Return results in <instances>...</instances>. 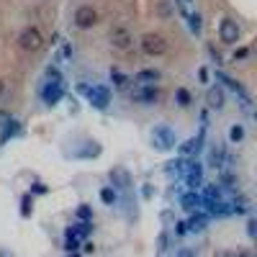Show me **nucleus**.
<instances>
[{"label":"nucleus","mask_w":257,"mask_h":257,"mask_svg":"<svg viewBox=\"0 0 257 257\" xmlns=\"http://www.w3.org/2000/svg\"><path fill=\"white\" fill-rule=\"evenodd\" d=\"M229 257H249L247 252H237V254H229Z\"/></svg>","instance_id":"obj_34"},{"label":"nucleus","mask_w":257,"mask_h":257,"mask_svg":"<svg viewBox=\"0 0 257 257\" xmlns=\"http://www.w3.org/2000/svg\"><path fill=\"white\" fill-rule=\"evenodd\" d=\"M155 142H157L162 149L175 147V132H173L170 126H155Z\"/></svg>","instance_id":"obj_7"},{"label":"nucleus","mask_w":257,"mask_h":257,"mask_svg":"<svg viewBox=\"0 0 257 257\" xmlns=\"http://www.w3.org/2000/svg\"><path fill=\"white\" fill-rule=\"evenodd\" d=\"M100 201L108 203V206L116 203V190H113V188H103V190H100Z\"/></svg>","instance_id":"obj_20"},{"label":"nucleus","mask_w":257,"mask_h":257,"mask_svg":"<svg viewBox=\"0 0 257 257\" xmlns=\"http://www.w3.org/2000/svg\"><path fill=\"white\" fill-rule=\"evenodd\" d=\"M142 49L149 57H162L167 52V39L162 34H144L142 36Z\"/></svg>","instance_id":"obj_1"},{"label":"nucleus","mask_w":257,"mask_h":257,"mask_svg":"<svg viewBox=\"0 0 257 257\" xmlns=\"http://www.w3.org/2000/svg\"><path fill=\"white\" fill-rule=\"evenodd\" d=\"M111 44H113L116 49L126 52V49H132V44H134V36L128 34V29L118 26V29H113V34H111Z\"/></svg>","instance_id":"obj_5"},{"label":"nucleus","mask_w":257,"mask_h":257,"mask_svg":"<svg viewBox=\"0 0 257 257\" xmlns=\"http://www.w3.org/2000/svg\"><path fill=\"white\" fill-rule=\"evenodd\" d=\"M231 211H234V213H244V211H247V203H244L242 198L234 201V203H231Z\"/></svg>","instance_id":"obj_27"},{"label":"nucleus","mask_w":257,"mask_h":257,"mask_svg":"<svg viewBox=\"0 0 257 257\" xmlns=\"http://www.w3.org/2000/svg\"><path fill=\"white\" fill-rule=\"evenodd\" d=\"M201 24H203L201 16L193 13V16H190V31H193V34H201Z\"/></svg>","instance_id":"obj_24"},{"label":"nucleus","mask_w":257,"mask_h":257,"mask_svg":"<svg viewBox=\"0 0 257 257\" xmlns=\"http://www.w3.org/2000/svg\"><path fill=\"white\" fill-rule=\"evenodd\" d=\"M178 100H180V105H188V103H190V95H188V90H178Z\"/></svg>","instance_id":"obj_29"},{"label":"nucleus","mask_w":257,"mask_h":257,"mask_svg":"<svg viewBox=\"0 0 257 257\" xmlns=\"http://www.w3.org/2000/svg\"><path fill=\"white\" fill-rule=\"evenodd\" d=\"M21 213H24V216H29V213H31V201H29V196L24 198V203H21Z\"/></svg>","instance_id":"obj_28"},{"label":"nucleus","mask_w":257,"mask_h":257,"mask_svg":"<svg viewBox=\"0 0 257 257\" xmlns=\"http://www.w3.org/2000/svg\"><path fill=\"white\" fill-rule=\"evenodd\" d=\"M59 98H62V85H59V82L47 85V88H44V103H47V105H54Z\"/></svg>","instance_id":"obj_12"},{"label":"nucleus","mask_w":257,"mask_h":257,"mask_svg":"<svg viewBox=\"0 0 257 257\" xmlns=\"http://www.w3.org/2000/svg\"><path fill=\"white\" fill-rule=\"evenodd\" d=\"M70 257H77V254H70Z\"/></svg>","instance_id":"obj_38"},{"label":"nucleus","mask_w":257,"mask_h":257,"mask_svg":"<svg viewBox=\"0 0 257 257\" xmlns=\"http://www.w3.org/2000/svg\"><path fill=\"white\" fill-rule=\"evenodd\" d=\"M90 231V224H77V226H70V234H75V237H88Z\"/></svg>","instance_id":"obj_22"},{"label":"nucleus","mask_w":257,"mask_h":257,"mask_svg":"<svg viewBox=\"0 0 257 257\" xmlns=\"http://www.w3.org/2000/svg\"><path fill=\"white\" fill-rule=\"evenodd\" d=\"M185 224H188V229H190V231H203V229L208 226V216H206V213L193 211V216H190Z\"/></svg>","instance_id":"obj_10"},{"label":"nucleus","mask_w":257,"mask_h":257,"mask_svg":"<svg viewBox=\"0 0 257 257\" xmlns=\"http://www.w3.org/2000/svg\"><path fill=\"white\" fill-rule=\"evenodd\" d=\"M18 47H21V49H26V52H39L41 47H44V36H41L39 29L29 26L26 31H21V36H18Z\"/></svg>","instance_id":"obj_2"},{"label":"nucleus","mask_w":257,"mask_h":257,"mask_svg":"<svg viewBox=\"0 0 257 257\" xmlns=\"http://www.w3.org/2000/svg\"><path fill=\"white\" fill-rule=\"evenodd\" d=\"M198 147H201V139H188V142H183L180 152L183 155H193V152H198Z\"/></svg>","instance_id":"obj_18"},{"label":"nucleus","mask_w":257,"mask_h":257,"mask_svg":"<svg viewBox=\"0 0 257 257\" xmlns=\"http://www.w3.org/2000/svg\"><path fill=\"white\" fill-rule=\"evenodd\" d=\"M6 118H8V116H6V113H0V121H6Z\"/></svg>","instance_id":"obj_36"},{"label":"nucleus","mask_w":257,"mask_h":257,"mask_svg":"<svg viewBox=\"0 0 257 257\" xmlns=\"http://www.w3.org/2000/svg\"><path fill=\"white\" fill-rule=\"evenodd\" d=\"M95 24H98V13H95L93 6H80V8L75 11V26H77V29L88 31V29H93Z\"/></svg>","instance_id":"obj_4"},{"label":"nucleus","mask_w":257,"mask_h":257,"mask_svg":"<svg viewBox=\"0 0 257 257\" xmlns=\"http://www.w3.org/2000/svg\"><path fill=\"white\" fill-rule=\"evenodd\" d=\"M229 139H231V142H242V139H244V128H242L239 123H234L231 132H229Z\"/></svg>","instance_id":"obj_21"},{"label":"nucleus","mask_w":257,"mask_h":257,"mask_svg":"<svg viewBox=\"0 0 257 257\" xmlns=\"http://www.w3.org/2000/svg\"><path fill=\"white\" fill-rule=\"evenodd\" d=\"M178 257H193V252H190V249H180V254H178Z\"/></svg>","instance_id":"obj_33"},{"label":"nucleus","mask_w":257,"mask_h":257,"mask_svg":"<svg viewBox=\"0 0 257 257\" xmlns=\"http://www.w3.org/2000/svg\"><path fill=\"white\" fill-rule=\"evenodd\" d=\"M18 121H11L8 126H6V132H3V137H0V139H3V142H8V137H13V134H18Z\"/></svg>","instance_id":"obj_23"},{"label":"nucleus","mask_w":257,"mask_h":257,"mask_svg":"<svg viewBox=\"0 0 257 257\" xmlns=\"http://www.w3.org/2000/svg\"><path fill=\"white\" fill-rule=\"evenodd\" d=\"M157 98H160V90L155 88V85H149V88H142V90L134 93V100H139V103H152Z\"/></svg>","instance_id":"obj_11"},{"label":"nucleus","mask_w":257,"mask_h":257,"mask_svg":"<svg viewBox=\"0 0 257 257\" xmlns=\"http://www.w3.org/2000/svg\"><path fill=\"white\" fill-rule=\"evenodd\" d=\"M206 103H208V108H213V111H219L221 105H224V90L219 88H208V93H206Z\"/></svg>","instance_id":"obj_8"},{"label":"nucleus","mask_w":257,"mask_h":257,"mask_svg":"<svg viewBox=\"0 0 257 257\" xmlns=\"http://www.w3.org/2000/svg\"><path fill=\"white\" fill-rule=\"evenodd\" d=\"M167 173H170V175H180V173H183V162H180V160L167 162Z\"/></svg>","instance_id":"obj_26"},{"label":"nucleus","mask_w":257,"mask_h":257,"mask_svg":"<svg viewBox=\"0 0 257 257\" xmlns=\"http://www.w3.org/2000/svg\"><path fill=\"white\" fill-rule=\"evenodd\" d=\"M80 90L88 95V100L93 103V108H105L111 100V93L108 88H103V85H95V88H88V85H80Z\"/></svg>","instance_id":"obj_3"},{"label":"nucleus","mask_w":257,"mask_h":257,"mask_svg":"<svg viewBox=\"0 0 257 257\" xmlns=\"http://www.w3.org/2000/svg\"><path fill=\"white\" fill-rule=\"evenodd\" d=\"M77 216H80V219H82V221H88V219H90V216H93V208H90V206H88V203H82V206H80V208H77Z\"/></svg>","instance_id":"obj_25"},{"label":"nucleus","mask_w":257,"mask_h":257,"mask_svg":"<svg viewBox=\"0 0 257 257\" xmlns=\"http://www.w3.org/2000/svg\"><path fill=\"white\" fill-rule=\"evenodd\" d=\"M111 180L116 183V185H128V175H126V170H121V167H116L113 173H111Z\"/></svg>","instance_id":"obj_19"},{"label":"nucleus","mask_w":257,"mask_h":257,"mask_svg":"<svg viewBox=\"0 0 257 257\" xmlns=\"http://www.w3.org/2000/svg\"><path fill=\"white\" fill-rule=\"evenodd\" d=\"M183 3H190V0H183Z\"/></svg>","instance_id":"obj_37"},{"label":"nucleus","mask_w":257,"mask_h":257,"mask_svg":"<svg viewBox=\"0 0 257 257\" xmlns=\"http://www.w3.org/2000/svg\"><path fill=\"white\" fill-rule=\"evenodd\" d=\"M219 36H221L224 44H234V41L239 39V26H237V21H231V18L221 21V26H219Z\"/></svg>","instance_id":"obj_6"},{"label":"nucleus","mask_w":257,"mask_h":257,"mask_svg":"<svg viewBox=\"0 0 257 257\" xmlns=\"http://www.w3.org/2000/svg\"><path fill=\"white\" fill-rule=\"evenodd\" d=\"M67 249H70V252H75V249H77V239L72 237V234H70V239H67Z\"/></svg>","instance_id":"obj_31"},{"label":"nucleus","mask_w":257,"mask_h":257,"mask_svg":"<svg viewBox=\"0 0 257 257\" xmlns=\"http://www.w3.org/2000/svg\"><path fill=\"white\" fill-rule=\"evenodd\" d=\"M201 201H206V203H216V201H221V188H219V185H206Z\"/></svg>","instance_id":"obj_14"},{"label":"nucleus","mask_w":257,"mask_h":257,"mask_svg":"<svg viewBox=\"0 0 257 257\" xmlns=\"http://www.w3.org/2000/svg\"><path fill=\"white\" fill-rule=\"evenodd\" d=\"M208 162H211L213 167H219V165L224 162V149H221V147H211V152H208Z\"/></svg>","instance_id":"obj_15"},{"label":"nucleus","mask_w":257,"mask_h":257,"mask_svg":"<svg viewBox=\"0 0 257 257\" xmlns=\"http://www.w3.org/2000/svg\"><path fill=\"white\" fill-rule=\"evenodd\" d=\"M0 257H3V254H0Z\"/></svg>","instance_id":"obj_39"},{"label":"nucleus","mask_w":257,"mask_h":257,"mask_svg":"<svg viewBox=\"0 0 257 257\" xmlns=\"http://www.w3.org/2000/svg\"><path fill=\"white\" fill-rule=\"evenodd\" d=\"M219 80H221L224 85H229V88H231L234 93H239V95H244V90H242V85H239L237 80H231L229 75H224V72H219Z\"/></svg>","instance_id":"obj_17"},{"label":"nucleus","mask_w":257,"mask_h":257,"mask_svg":"<svg viewBox=\"0 0 257 257\" xmlns=\"http://www.w3.org/2000/svg\"><path fill=\"white\" fill-rule=\"evenodd\" d=\"M254 229H257V224H254V219H249V224H247V234H249V237H254Z\"/></svg>","instance_id":"obj_32"},{"label":"nucleus","mask_w":257,"mask_h":257,"mask_svg":"<svg viewBox=\"0 0 257 257\" xmlns=\"http://www.w3.org/2000/svg\"><path fill=\"white\" fill-rule=\"evenodd\" d=\"M203 201H201V196H198V193L196 190H190V193H183V198H180V206L185 208V211H198V206H201Z\"/></svg>","instance_id":"obj_9"},{"label":"nucleus","mask_w":257,"mask_h":257,"mask_svg":"<svg viewBox=\"0 0 257 257\" xmlns=\"http://www.w3.org/2000/svg\"><path fill=\"white\" fill-rule=\"evenodd\" d=\"M6 93V85H3V80H0V95H3Z\"/></svg>","instance_id":"obj_35"},{"label":"nucleus","mask_w":257,"mask_h":257,"mask_svg":"<svg viewBox=\"0 0 257 257\" xmlns=\"http://www.w3.org/2000/svg\"><path fill=\"white\" fill-rule=\"evenodd\" d=\"M160 80V72L157 70H142L137 75V82H157Z\"/></svg>","instance_id":"obj_16"},{"label":"nucleus","mask_w":257,"mask_h":257,"mask_svg":"<svg viewBox=\"0 0 257 257\" xmlns=\"http://www.w3.org/2000/svg\"><path fill=\"white\" fill-rule=\"evenodd\" d=\"M201 175H203V170H201L198 162L188 165V185H190V188H198V185H201Z\"/></svg>","instance_id":"obj_13"},{"label":"nucleus","mask_w":257,"mask_h":257,"mask_svg":"<svg viewBox=\"0 0 257 257\" xmlns=\"http://www.w3.org/2000/svg\"><path fill=\"white\" fill-rule=\"evenodd\" d=\"M175 229H178V231H175L178 237H183V234H188V224H185V221H178V226H175Z\"/></svg>","instance_id":"obj_30"}]
</instances>
